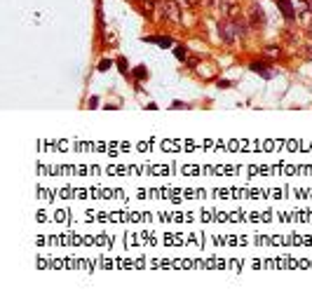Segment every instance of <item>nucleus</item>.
Listing matches in <instances>:
<instances>
[{"mask_svg": "<svg viewBox=\"0 0 312 298\" xmlns=\"http://www.w3.org/2000/svg\"><path fill=\"white\" fill-rule=\"evenodd\" d=\"M218 35H221V40L225 42V45H232V42L237 40L240 31H237V26H235V21H232L230 17H223L218 21Z\"/></svg>", "mask_w": 312, "mask_h": 298, "instance_id": "1", "label": "nucleus"}, {"mask_svg": "<svg viewBox=\"0 0 312 298\" xmlns=\"http://www.w3.org/2000/svg\"><path fill=\"white\" fill-rule=\"evenodd\" d=\"M157 7H160V14H162V19L167 21H172V24H178L181 21V5H178L176 0H157Z\"/></svg>", "mask_w": 312, "mask_h": 298, "instance_id": "2", "label": "nucleus"}, {"mask_svg": "<svg viewBox=\"0 0 312 298\" xmlns=\"http://www.w3.org/2000/svg\"><path fill=\"white\" fill-rule=\"evenodd\" d=\"M246 21H249V26L256 28V31H263V28H265V12H263V7H260L258 2H251V5H249V10H246Z\"/></svg>", "mask_w": 312, "mask_h": 298, "instance_id": "3", "label": "nucleus"}, {"mask_svg": "<svg viewBox=\"0 0 312 298\" xmlns=\"http://www.w3.org/2000/svg\"><path fill=\"white\" fill-rule=\"evenodd\" d=\"M277 2V7H279V12L284 14V19L289 24H294L296 21V10H294V5H291V0H275Z\"/></svg>", "mask_w": 312, "mask_h": 298, "instance_id": "4", "label": "nucleus"}, {"mask_svg": "<svg viewBox=\"0 0 312 298\" xmlns=\"http://www.w3.org/2000/svg\"><path fill=\"white\" fill-rule=\"evenodd\" d=\"M251 70H254V73H260L263 78H272V70L265 66L263 61H254V64H251Z\"/></svg>", "mask_w": 312, "mask_h": 298, "instance_id": "5", "label": "nucleus"}, {"mask_svg": "<svg viewBox=\"0 0 312 298\" xmlns=\"http://www.w3.org/2000/svg\"><path fill=\"white\" fill-rule=\"evenodd\" d=\"M146 42H155L160 47H172V38H164V35H150V38H143Z\"/></svg>", "mask_w": 312, "mask_h": 298, "instance_id": "6", "label": "nucleus"}, {"mask_svg": "<svg viewBox=\"0 0 312 298\" xmlns=\"http://www.w3.org/2000/svg\"><path fill=\"white\" fill-rule=\"evenodd\" d=\"M216 2H218V7H221V12H223V17L237 5V0H216Z\"/></svg>", "mask_w": 312, "mask_h": 298, "instance_id": "7", "label": "nucleus"}, {"mask_svg": "<svg viewBox=\"0 0 312 298\" xmlns=\"http://www.w3.org/2000/svg\"><path fill=\"white\" fill-rule=\"evenodd\" d=\"M263 54L270 56V59H279V56H282V50H279L277 45H268V47L263 50Z\"/></svg>", "mask_w": 312, "mask_h": 298, "instance_id": "8", "label": "nucleus"}, {"mask_svg": "<svg viewBox=\"0 0 312 298\" xmlns=\"http://www.w3.org/2000/svg\"><path fill=\"white\" fill-rule=\"evenodd\" d=\"M132 75H134V80H146L148 78V70H146V66H136L132 70Z\"/></svg>", "mask_w": 312, "mask_h": 298, "instance_id": "9", "label": "nucleus"}, {"mask_svg": "<svg viewBox=\"0 0 312 298\" xmlns=\"http://www.w3.org/2000/svg\"><path fill=\"white\" fill-rule=\"evenodd\" d=\"M176 2L181 5V7H197L202 0H176Z\"/></svg>", "mask_w": 312, "mask_h": 298, "instance_id": "10", "label": "nucleus"}, {"mask_svg": "<svg viewBox=\"0 0 312 298\" xmlns=\"http://www.w3.org/2000/svg\"><path fill=\"white\" fill-rule=\"evenodd\" d=\"M118 68H120L122 75H127V59L124 56H118Z\"/></svg>", "mask_w": 312, "mask_h": 298, "instance_id": "11", "label": "nucleus"}, {"mask_svg": "<svg viewBox=\"0 0 312 298\" xmlns=\"http://www.w3.org/2000/svg\"><path fill=\"white\" fill-rule=\"evenodd\" d=\"M176 56L181 59V61H183V64H186V56H188V50H186V47H176Z\"/></svg>", "mask_w": 312, "mask_h": 298, "instance_id": "12", "label": "nucleus"}, {"mask_svg": "<svg viewBox=\"0 0 312 298\" xmlns=\"http://www.w3.org/2000/svg\"><path fill=\"white\" fill-rule=\"evenodd\" d=\"M110 68V59H104L101 64H99V70H108Z\"/></svg>", "mask_w": 312, "mask_h": 298, "instance_id": "13", "label": "nucleus"}, {"mask_svg": "<svg viewBox=\"0 0 312 298\" xmlns=\"http://www.w3.org/2000/svg\"><path fill=\"white\" fill-rule=\"evenodd\" d=\"M305 7H308V10L312 12V0H305Z\"/></svg>", "mask_w": 312, "mask_h": 298, "instance_id": "14", "label": "nucleus"}, {"mask_svg": "<svg viewBox=\"0 0 312 298\" xmlns=\"http://www.w3.org/2000/svg\"><path fill=\"white\" fill-rule=\"evenodd\" d=\"M308 33H310V38H312V24H310V26H308Z\"/></svg>", "mask_w": 312, "mask_h": 298, "instance_id": "15", "label": "nucleus"}]
</instances>
